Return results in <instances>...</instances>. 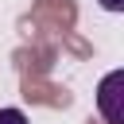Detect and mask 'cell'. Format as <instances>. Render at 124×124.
<instances>
[{"mask_svg":"<svg viewBox=\"0 0 124 124\" xmlns=\"http://www.w3.org/2000/svg\"><path fill=\"white\" fill-rule=\"evenodd\" d=\"M97 112L105 124H124V70H108L97 85Z\"/></svg>","mask_w":124,"mask_h":124,"instance_id":"1","label":"cell"},{"mask_svg":"<svg viewBox=\"0 0 124 124\" xmlns=\"http://www.w3.org/2000/svg\"><path fill=\"white\" fill-rule=\"evenodd\" d=\"M0 124H27V116L19 108H0Z\"/></svg>","mask_w":124,"mask_h":124,"instance_id":"2","label":"cell"},{"mask_svg":"<svg viewBox=\"0 0 124 124\" xmlns=\"http://www.w3.org/2000/svg\"><path fill=\"white\" fill-rule=\"evenodd\" d=\"M97 4H101L105 12H120V8H124V0H97Z\"/></svg>","mask_w":124,"mask_h":124,"instance_id":"3","label":"cell"}]
</instances>
